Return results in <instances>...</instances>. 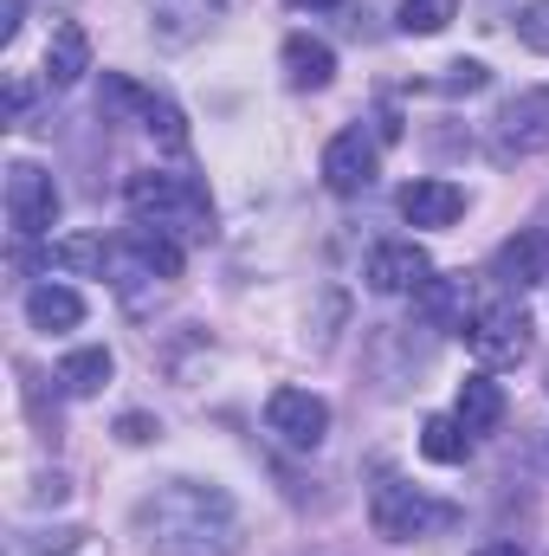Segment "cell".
<instances>
[{
  "label": "cell",
  "mask_w": 549,
  "mask_h": 556,
  "mask_svg": "<svg viewBox=\"0 0 549 556\" xmlns=\"http://www.w3.org/2000/svg\"><path fill=\"white\" fill-rule=\"evenodd\" d=\"M240 511L227 492L201 485V479H168L137 505V538L162 556H207V551H233Z\"/></svg>",
  "instance_id": "cell-1"
},
{
  "label": "cell",
  "mask_w": 549,
  "mask_h": 556,
  "mask_svg": "<svg viewBox=\"0 0 549 556\" xmlns=\"http://www.w3.org/2000/svg\"><path fill=\"white\" fill-rule=\"evenodd\" d=\"M124 207L137 214V227H155L168 240H207L214 233V201L194 175H168V168H137L124 181Z\"/></svg>",
  "instance_id": "cell-2"
},
{
  "label": "cell",
  "mask_w": 549,
  "mask_h": 556,
  "mask_svg": "<svg viewBox=\"0 0 549 556\" xmlns=\"http://www.w3.org/2000/svg\"><path fill=\"white\" fill-rule=\"evenodd\" d=\"M104 278L117 285V298L142 311L149 304V291L162 298L175 278H181V240H168V233H155V227H130V233H117L111 240V266Z\"/></svg>",
  "instance_id": "cell-3"
},
{
  "label": "cell",
  "mask_w": 549,
  "mask_h": 556,
  "mask_svg": "<svg viewBox=\"0 0 549 556\" xmlns=\"http://www.w3.org/2000/svg\"><path fill=\"white\" fill-rule=\"evenodd\" d=\"M369 525H375V538H388V544H420V538L452 531V525H459V505L426 498L420 485L395 479V472H382V485L369 492Z\"/></svg>",
  "instance_id": "cell-4"
},
{
  "label": "cell",
  "mask_w": 549,
  "mask_h": 556,
  "mask_svg": "<svg viewBox=\"0 0 549 556\" xmlns=\"http://www.w3.org/2000/svg\"><path fill=\"white\" fill-rule=\"evenodd\" d=\"M544 149H549V85H531V91H518V98L491 117L485 155H491L498 168H511V162H531V155H544Z\"/></svg>",
  "instance_id": "cell-5"
},
{
  "label": "cell",
  "mask_w": 549,
  "mask_h": 556,
  "mask_svg": "<svg viewBox=\"0 0 549 556\" xmlns=\"http://www.w3.org/2000/svg\"><path fill=\"white\" fill-rule=\"evenodd\" d=\"M104 104H111V111H124V117H137V124L162 142L168 155H181V149H188V117H181V104H175V98L149 91V85H137V78H124V72H104Z\"/></svg>",
  "instance_id": "cell-6"
},
{
  "label": "cell",
  "mask_w": 549,
  "mask_h": 556,
  "mask_svg": "<svg viewBox=\"0 0 549 556\" xmlns=\"http://www.w3.org/2000/svg\"><path fill=\"white\" fill-rule=\"evenodd\" d=\"M7 227H13V240H39L59 227V181L39 162L7 168Z\"/></svg>",
  "instance_id": "cell-7"
},
{
  "label": "cell",
  "mask_w": 549,
  "mask_h": 556,
  "mask_svg": "<svg viewBox=\"0 0 549 556\" xmlns=\"http://www.w3.org/2000/svg\"><path fill=\"white\" fill-rule=\"evenodd\" d=\"M465 343H472V356H478L485 369H511V363H524V356H531V317H524V304L505 298V304L472 311Z\"/></svg>",
  "instance_id": "cell-8"
},
{
  "label": "cell",
  "mask_w": 549,
  "mask_h": 556,
  "mask_svg": "<svg viewBox=\"0 0 549 556\" xmlns=\"http://www.w3.org/2000/svg\"><path fill=\"white\" fill-rule=\"evenodd\" d=\"M266 427H272L284 446L317 453L323 433H330V402L310 395V389H272V402H266Z\"/></svg>",
  "instance_id": "cell-9"
},
{
  "label": "cell",
  "mask_w": 549,
  "mask_h": 556,
  "mask_svg": "<svg viewBox=\"0 0 549 556\" xmlns=\"http://www.w3.org/2000/svg\"><path fill=\"white\" fill-rule=\"evenodd\" d=\"M375 168H382L375 137L336 130V137L323 142V188H330V194H369V188H375Z\"/></svg>",
  "instance_id": "cell-10"
},
{
  "label": "cell",
  "mask_w": 549,
  "mask_h": 556,
  "mask_svg": "<svg viewBox=\"0 0 549 556\" xmlns=\"http://www.w3.org/2000/svg\"><path fill=\"white\" fill-rule=\"evenodd\" d=\"M233 0H149V26L162 46H194L227 20Z\"/></svg>",
  "instance_id": "cell-11"
},
{
  "label": "cell",
  "mask_w": 549,
  "mask_h": 556,
  "mask_svg": "<svg viewBox=\"0 0 549 556\" xmlns=\"http://www.w3.org/2000/svg\"><path fill=\"white\" fill-rule=\"evenodd\" d=\"M369 291H382V298H401V291H420L426 278H433V260H426V247H413V240H388V247H375L369 253Z\"/></svg>",
  "instance_id": "cell-12"
},
{
  "label": "cell",
  "mask_w": 549,
  "mask_h": 556,
  "mask_svg": "<svg viewBox=\"0 0 549 556\" xmlns=\"http://www.w3.org/2000/svg\"><path fill=\"white\" fill-rule=\"evenodd\" d=\"M491 278H498L505 291H531V285H544L549 278V233L544 227L511 233V240L491 253Z\"/></svg>",
  "instance_id": "cell-13"
},
{
  "label": "cell",
  "mask_w": 549,
  "mask_h": 556,
  "mask_svg": "<svg viewBox=\"0 0 549 556\" xmlns=\"http://www.w3.org/2000/svg\"><path fill=\"white\" fill-rule=\"evenodd\" d=\"M395 207H401L408 227H452L465 214V188L459 181H439V175H420V181H408L395 194Z\"/></svg>",
  "instance_id": "cell-14"
},
{
  "label": "cell",
  "mask_w": 549,
  "mask_h": 556,
  "mask_svg": "<svg viewBox=\"0 0 549 556\" xmlns=\"http://www.w3.org/2000/svg\"><path fill=\"white\" fill-rule=\"evenodd\" d=\"M278 59H284V85L291 91H330V78H336V52L317 33H291Z\"/></svg>",
  "instance_id": "cell-15"
},
{
  "label": "cell",
  "mask_w": 549,
  "mask_h": 556,
  "mask_svg": "<svg viewBox=\"0 0 549 556\" xmlns=\"http://www.w3.org/2000/svg\"><path fill=\"white\" fill-rule=\"evenodd\" d=\"M413 311H420L426 330H465L472 324V291H465V278H426L413 291Z\"/></svg>",
  "instance_id": "cell-16"
},
{
  "label": "cell",
  "mask_w": 549,
  "mask_h": 556,
  "mask_svg": "<svg viewBox=\"0 0 549 556\" xmlns=\"http://www.w3.org/2000/svg\"><path fill=\"white\" fill-rule=\"evenodd\" d=\"M85 72H91V39H85V26H78V20H59V26H52V46H46V85H52V91H72Z\"/></svg>",
  "instance_id": "cell-17"
},
{
  "label": "cell",
  "mask_w": 549,
  "mask_h": 556,
  "mask_svg": "<svg viewBox=\"0 0 549 556\" xmlns=\"http://www.w3.org/2000/svg\"><path fill=\"white\" fill-rule=\"evenodd\" d=\"M26 317H33V330H78L85 324V298L72 291V285H33L26 291Z\"/></svg>",
  "instance_id": "cell-18"
},
{
  "label": "cell",
  "mask_w": 549,
  "mask_h": 556,
  "mask_svg": "<svg viewBox=\"0 0 549 556\" xmlns=\"http://www.w3.org/2000/svg\"><path fill=\"white\" fill-rule=\"evenodd\" d=\"M420 453L433 466H465L472 459V427L459 415H426L420 420Z\"/></svg>",
  "instance_id": "cell-19"
},
{
  "label": "cell",
  "mask_w": 549,
  "mask_h": 556,
  "mask_svg": "<svg viewBox=\"0 0 549 556\" xmlns=\"http://www.w3.org/2000/svg\"><path fill=\"white\" fill-rule=\"evenodd\" d=\"M452 415L465 420L472 433H491V427L505 420V389L478 369V376H465V382H459V408H452Z\"/></svg>",
  "instance_id": "cell-20"
},
{
  "label": "cell",
  "mask_w": 549,
  "mask_h": 556,
  "mask_svg": "<svg viewBox=\"0 0 549 556\" xmlns=\"http://www.w3.org/2000/svg\"><path fill=\"white\" fill-rule=\"evenodd\" d=\"M104 382H111V350H72L59 363V389L65 395H104Z\"/></svg>",
  "instance_id": "cell-21"
},
{
  "label": "cell",
  "mask_w": 549,
  "mask_h": 556,
  "mask_svg": "<svg viewBox=\"0 0 549 556\" xmlns=\"http://www.w3.org/2000/svg\"><path fill=\"white\" fill-rule=\"evenodd\" d=\"M52 266L104 278V266H111V240H98V233H72V240H59V247H52Z\"/></svg>",
  "instance_id": "cell-22"
},
{
  "label": "cell",
  "mask_w": 549,
  "mask_h": 556,
  "mask_svg": "<svg viewBox=\"0 0 549 556\" xmlns=\"http://www.w3.org/2000/svg\"><path fill=\"white\" fill-rule=\"evenodd\" d=\"M459 20V0H401V33L426 39V33H446Z\"/></svg>",
  "instance_id": "cell-23"
},
{
  "label": "cell",
  "mask_w": 549,
  "mask_h": 556,
  "mask_svg": "<svg viewBox=\"0 0 549 556\" xmlns=\"http://www.w3.org/2000/svg\"><path fill=\"white\" fill-rule=\"evenodd\" d=\"M518 39H524L531 52H544V59H549V0H531V7L518 13Z\"/></svg>",
  "instance_id": "cell-24"
},
{
  "label": "cell",
  "mask_w": 549,
  "mask_h": 556,
  "mask_svg": "<svg viewBox=\"0 0 549 556\" xmlns=\"http://www.w3.org/2000/svg\"><path fill=\"white\" fill-rule=\"evenodd\" d=\"M485 85H491V72H485L478 59H459V65H446V91H465V98H472V91H485Z\"/></svg>",
  "instance_id": "cell-25"
},
{
  "label": "cell",
  "mask_w": 549,
  "mask_h": 556,
  "mask_svg": "<svg viewBox=\"0 0 549 556\" xmlns=\"http://www.w3.org/2000/svg\"><path fill=\"white\" fill-rule=\"evenodd\" d=\"M20 13H26V0H0V46L20 39Z\"/></svg>",
  "instance_id": "cell-26"
},
{
  "label": "cell",
  "mask_w": 549,
  "mask_h": 556,
  "mask_svg": "<svg viewBox=\"0 0 549 556\" xmlns=\"http://www.w3.org/2000/svg\"><path fill=\"white\" fill-rule=\"evenodd\" d=\"M26 104H33V91H26V78H13V91H7V117L20 124V117H26Z\"/></svg>",
  "instance_id": "cell-27"
},
{
  "label": "cell",
  "mask_w": 549,
  "mask_h": 556,
  "mask_svg": "<svg viewBox=\"0 0 549 556\" xmlns=\"http://www.w3.org/2000/svg\"><path fill=\"white\" fill-rule=\"evenodd\" d=\"M472 556H524L518 544H485V551H472Z\"/></svg>",
  "instance_id": "cell-28"
},
{
  "label": "cell",
  "mask_w": 549,
  "mask_h": 556,
  "mask_svg": "<svg viewBox=\"0 0 549 556\" xmlns=\"http://www.w3.org/2000/svg\"><path fill=\"white\" fill-rule=\"evenodd\" d=\"M544 389H549V382H544Z\"/></svg>",
  "instance_id": "cell-29"
}]
</instances>
